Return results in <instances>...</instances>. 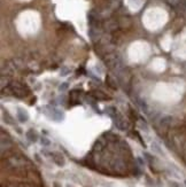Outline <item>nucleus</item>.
Wrapping results in <instances>:
<instances>
[{"mask_svg":"<svg viewBox=\"0 0 186 187\" xmlns=\"http://www.w3.org/2000/svg\"><path fill=\"white\" fill-rule=\"evenodd\" d=\"M51 156H52V160L54 161V163H55L56 165H59V167H64L65 160H64V157L60 154V153H58V152H52Z\"/></svg>","mask_w":186,"mask_h":187,"instance_id":"obj_1","label":"nucleus"},{"mask_svg":"<svg viewBox=\"0 0 186 187\" xmlns=\"http://www.w3.org/2000/svg\"><path fill=\"white\" fill-rule=\"evenodd\" d=\"M40 142H41V145H43V146H50V145H51L50 139H47L46 137H43V138L40 139Z\"/></svg>","mask_w":186,"mask_h":187,"instance_id":"obj_4","label":"nucleus"},{"mask_svg":"<svg viewBox=\"0 0 186 187\" xmlns=\"http://www.w3.org/2000/svg\"><path fill=\"white\" fill-rule=\"evenodd\" d=\"M53 187H62V186H61V184H60V182L54 181V182H53Z\"/></svg>","mask_w":186,"mask_h":187,"instance_id":"obj_7","label":"nucleus"},{"mask_svg":"<svg viewBox=\"0 0 186 187\" xmlns=\"http://www.w3.org/2000/svg\"><path fill=\"white\" fill-rule=\"evenodd\" d=\"M25 137L30 142H36L37 140H38V133H37L36 130H33V129L28 130L26 133H25Z\"/></svg>","mask_w":186,"mask_h":187,"instance_id":"obj_3","label":"nucleus"},{"mask_svg":"<svg viewBox=\"0 0 186 187\" xmlns=\"http://www.w3.org/2000/svg\"><path fill=\"white\" fill-rule=\"evenodd\" d=\"M63 70H64V71H62V72H61V75H62V76H65V75H68V74L70 72V70H68L67 68H64Z\"/></svg>","mask_w":186,"mask_h":187,"instance_id":"obj_6","label":"nucleus"},{"mask_svg":"<svg viewBox=\"0 0 186 187\" xmlns=\"http://www.w3.org/2000/svg\"><path fill=\"white\" fill-rule=\"evenodd\" d=\"M68 87H69V84H68V83H62V84L59 86V91L63 92V91H65Z\"/></svg>","mask_w":186,"mask_h":187,"instance_id":"obj_5","label":"nucleus"},{"mask_svg":"<svg viewBox=\"0 0 186 187\" xmlns=\"http://www.w3.org/2000/svg\"><path fill=\"white\" fill-rule=\"evenodd\" d=\"M185 185H186V180H185Z\"/></svg>","mask_w":186,"mask_h":187,"instance_id":"obj_8","label":"nucleus"},{"mask_svg":"<svg viewBox=\"0 0 186 187\" xmlns=\"http://www.w3.org/2000/svg\"><path fill=\"white\" fill-rule=\"evenodd\" d=\"M16 116H17V119H19L21 123H25L26 121L29 119V114H28V111L24 110L23 108H17Z\"/></svg>","mask_w":186,"mask_h":187,"instance_id":"obj_2","label":"nucleus"}]
</instances>
